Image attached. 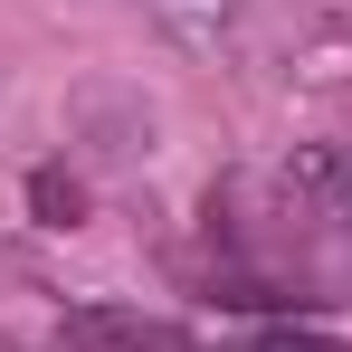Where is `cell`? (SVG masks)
Segmentation results:
<instances>
[{
	"label": "cell",
	"instance_id": "6da1fadb",
	"mask_svg": "<svg viewBox=\"0 0 352 352\" xmlns=\"http://www.w3.org/2000/svg\"><path fill=\"white\" fill-rule=\"evenodd\" d=\"M286 200L333 219V229H352V153L343 143H295L286 153Z\"/></svg>",
	"mask_w": 352,
	"mask_h": 352
},
{
	"label": "cell",
	"instance_id": "7a4b0ae2",
	"mask_svg": "<svg viewBox=\"0 0 352 352\" xmlns=\"http://www.w3.org/2000/svg\"><path fill=\"white\" fill-rule=\"evenodd\" d=\"M67 343H76V352H190L172 324L124 314V305H86V314H67Z\"/></svg>",
	"mask_w": 352,
	"mask_h": 352
},
{
	"label": "cell",
	"instance_id": "3957f363",
	"mask_svg": "<svg viewBox=\"0 0 352 352\" xmlns=\"http://www.w3.org/2000/svg\"><path fill=\"white\" fill-rule=\"evenodd\" d=\"M153 19L172 29L181 48H219V38H229V19H238V0H153Z\"/></svg>",
	"mask_w": 352,
	"mask_h": 352
}]
</instances>
